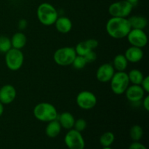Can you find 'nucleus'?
Listing matches in <instances>:
<instances>
[{"label": "nucleus", "instance_id": "14", "mask_svg": "<svg viewBox=\"0 0 149 149\" xmlns=\"http://www.w3.org/2000/svg\"><path fill=\"white\" fill-rule=\"evenodd\" d=\"M125 56L128 62L135 63L142 60L143 57V52L141 48L131 46L125 51Z\"/></svg>", "mask_w": 149, "mask_h": 149}, {"label": "nucleus", "instance_id": "4", "mask_svg": "<svg viewBox=\"0 0 149 149\" xmlns=\"http://www.w3.org/2000/svg\"><path fill=\"white\" fill-rule=\"evenodd\" d=\"M77 56L75 49L71 47H64L59 48L55 52L53 59L58 65L67 66L72 64L74 58Z\"/></svg>", "mask_w": 149, "mask_h": 149}, {"label": "nucleus", "instance_id": "10", "mask_svg": "<svg viewBox=\"0 0 149 149\" xmlns=\"http://www.w3.org/2000/svg\"><path fill=\"white\" fill-rule=\"evenodd\" d=\"M128 42L132 46L137 47H144L148 43L146 33L142 29H132L127 36Z\"/></svg>", "mask_w": 149, "mask_h": 149}, {"label": "nucleus", "instance_id": "22", "mask_svg": "<svg viewBox=\"0 0 149 149\" xmlns=\"http://www.w3.org/2000/svg\"><path fill=\"white\" fill-rule=\"evenodd\" d=\"M130 136L132 141H139L143 136V130L140 125H134L130 130Z\"/></svg>", "mask_w": 149, "mask_h": 149}, {"label": "nucleus", "instance_id": "5", "mask_svg": "<svg viewBox=\"0 0 149 149\" xmlns=\"http://www.w3.org/2000/svg\"><path fill=\"white\" fill-rule=\"evenodd\" d=\"M110 81L112 92L116 95H122L125 93L130 84L128 74L125 71L114 73Z\"/></svg>", "mask_w": 149, "mask_h": 149}, {"label": "nucleus", "instance_id": "26", "mask_svg": "<svg viewBox=\"0 0 149 149\" xmlns=\"http://www.w3.org/2000/svg\"><path fill=\"white\" fill-rule=\"evenodd\" d=\"M87 64L85 59H84V56H81V55H77L76 58H74V61H73L72 64L74 68L76 69H82Z\"/></svg>", "mask_w": 149, "mask_h": 149}, {"label": "nucleus", "instance_id": "20", "mask_svg": "<svg viewBox=\"0 0 149 149\" xmlns=\"http://www.w3.org/2000/svg\"><path fill=\"white\" fill-rule=\"evenodd\" d=\"M128 61L125 58V55L119 54L117 55L113 59V66L117 71H125L127 68Z\"/></svg>", "mask_w": 149, "mask_h": 149}, {"label": "nucleus", "instance_id": "36", "mask_svg": "<svg viewBox=\"0 0 149 149\" xmlns=\"http://www.w3.org/2000/svg\"><path fill=\"white\" fill-rule=\"evenodd\" d=\"M103 149H112V148H111L110 146H107V147H103Z\"/></svg>", "mask_w": 149, "mask_h": 149}, {"label": "nucleus", "instance_id": "1", "mask_svg": "<svg viewBox=\"0 0 149 149\" xmlns=\"http://www.w3.org/2000/svg\"><path fill=\"white\" fill-rule=\"evenodd\" d=\"M106 29L109 36L119 39L127 37L132 28L127 17H112L107 21Z\"/></svg>", "mask_w": 149, "mask_h": 149}, {"label": "nucleus", "instance_id": "17", "mask_svg": "<svg viewBox=\"0 0 149 149\" xmlns=\"http://www.w3.org/2000/svg\"><path fill=\"white\" fill-rule=\"evenodd\" d=\"M61 128L62 127L57 119L49 122L48 125H47L46 129H45L47 136L50 138H56L61 132Z\"/></svg>", "mask_w": 149, "mask_h": 149}, {"label": "nucleus", "instance_id": "16", "mask_svg": "<svg viewBox=\"0 0 149 149\" xmlns=\"http://www.w3.org/2000/svg\"><path fill=\"white\" fill-rule=\"evenodd\" d=\"M58 122H59L61 127L66 130H71L74 127L75 119H74V116L69 112H63L60 114Z\"/></svg>", "mask_w": 149, "mask_h": 149}, {"label": "nucleus", "instance_id": "13", "mask_svg": "<svg viewBox=\"0 0 149 149\" xmlns=\"http://www.w3.org/2000/svg\"><path fill=\"white\" fill-rule=\"evenodd\" d=\"M16 90L11 84H5L0 88V102L7 105L14 101L16 97Z\"/></svg>", "mask_w": 149, "mask_h": 149}, {"label": "nucleus", "instance_id": "19", "mask_svg": "<svg viewBox=\"0 0 149 149\" xmlns=\"http://www.w3.org/2000/svg\"><path fill=\"white\" fill-rule=\"evenodd\" d=\"M11 44L12 47L15 48V49H21L26 45L27 42V39L24 33L22 32H17L15 33L11 38Z\"/></svg>", "mask_w": 149, "mask_h": 149}, {"label": "nucleus", "instance_id": "7", "mask_svg": "<svg viewBox=\"0 0 149 149\" xmlns=\"http://www.w3.org/2000/svg\"><path fill=\"white\" fill-rule=\"evenodd\" d=\"M133 6L126 0L116 1L109 6V13L112 17H127L130 15Z\"/></svg>", "mask_w": 149, "mask_h": 149}, {"label": "nucleus", "instance_id": "15", "mask_svg": "<svg viewBox=\"0 0 149 149\" xmlns=\"http://www.w3.org/2000/svg\"><path fill=\"white\" fill-rule=\"evenodd\" d=\"M55 25L58 31L61 33H68L72 29V23L66 17H58Z\"/></svg>", "mask_w": 149, "mask_h": 149}, {"label": "nucleus", "instance_id": "35", "mask_svg": "<svg viewBox=\"0 0 149 149\" xmlns=\"http://www.w3.org/2000/svg\"><path fill=\"white\" fill-rule=\"evenodd\" d=\"M3 113H4V104L0 102V116L3 114Z\"/></svg>", "mask_w": 149, "mask_h": 149}, {"label": "nucleus", "instance_id": "32", "mask_svg": "<svg viewBox=\"0 0 149 149\" xmlns=\"http://www.w3.org/2000/svg\"><path fill=\"white\" fill-rule=\"evenodd\" d=\"M27 24V20H25V19H21L18 22V28L20 30H23V29H25L26 28Z\"/></svg>", "mask_w": 149, "mask_h": 149}, {"label": "nucleus", "instance_id": "34", "mask_svg": "<svg viewBox=\"0 0 149 149\" xmlns=\"http://www.w3.org/2000/svg\"><path fill=\"white\" fill-rule=\"evenodd\" d=\"M126 1H127L128 2H129L130 4H132V6H134V5H136V4H138L139 0H126Z\"/></svg>", "mask_w": 149, "mask_h": 149}, {"label": "nucleus", "instance_id": "12", "mask_svg": "<svg viewBox=\"0 0 149 149\" xmlns=\"http://www.w3.org/2000/svg\"><path fill=\"white\" fill-rule=\"evenodd\" d=\"M115 73L113 65L110 63H104L100 65L96 72V77L99 81L103 83L111 81Z\"/></svg>", "mask_w": 149, "mask_h": 149}, {"label": "nucleus", "instance_id": "30", "mask_svg": "<svg viewBox=\"0 0 149 149\" xmlns=\"http://www.w3.org/2000/svg\"><path fill=\"white\" fill-rule=\"evenodd\" d=\"M129 149H147L143 144L141 143L138 141H134L129 146Z\"/></svg>", "mask_w": 149, "mask_h": 149}, {"label": "nucleus", "instance_id": "6", "mask_svg": "<svg viewBox=\"0 0 149 149\" xmlns=\"http://www.w3.org/2000/svg\"><path fill=\"white\" fill-rule=\"evenodd\" d=\"M24 56L20 49L13 48L5 53V63L11 71H17L22 67Z\"/></svg>", "mask_w": 149, "mask_h": 149}, {"label": "nucleus", "instance_id": "24", "mask_svg": "<svg viewBox=\"0 0 149 149\" xmlns=\"http://www.w3.org/2000/svg\"><path fill=\"white\" fill-rule=\"evenodd\" d=\"M12 48L11 40L7 36H0V52L6 53Z\"/></svg>", "mask_w": 149, "mask_h": 149}, {"label": "nucleus", "instance_id": "28", "mask_svg": "<svg viewBox=\"0 0 149 149\" xmlns=\"http://www.w3.org/2000/svg\"><path fill=\"white\" fill-rule=\"evenodd\" d=\"M84 59H85L87 63H93L96 60V58H97V55H96L95 52H93V50H91L88 53L86 54L84 56Z\"/></svg>", "mask_w": 149, "mask_h": 149}, {"label": "nucleus", "instance_id": "31", "mask_svg": "<svg viewBox=\"0 0 149 149\" xmlns=\"http://www.w3.org/2000/svg\"><path fill=\"white\" fill-rule=\"evenodd\" d=\"M85 42H87V45H88L89 47H90L92 50L95 49V48L98 46V42L95 39H88V40H86Z\"/></svg>", "mask_w": 149, "mask_h": 149}, {"label": "nucleus", "instance_id": "21", "mask_svg": "<svg viewBox=\"0 0 149 149\" xmlns=\"http://www.w3.org/2000/svg\"><path fill=\"white\" fill-rule=\"evenodd\" d=\"M128 74V78H129L130 82L132 84H138L141 85L143 79L144 78V76L143 73L138 69H132L130 71Z\"/></svg>", "mask_w": 149, "mask_h": 149}, {"label": "nucleus", "instance_id": "33", "mask_svg": "<svg viewBox=\"0 0 149 149\" xmlns=\"http://www.w3.org/2000/svg\"><path fill=\"white\" fill-rule=\"evenodd\" d=\"M143 106L144 109L148 111H149V96L147 95L144 97L143 100Z\"/></svg>", "mask_w": 149, "mask_h": 149}, {"label": "nucleus", "instance_id": "8", "mask_svg": "<svg viewBox=\"0 0 149 149\" xmlns=\"http://www.w3.org/2000/svg\"><path fill=\"white\" fill-rule=\"evenodd\" d=\"M65 146L69 149H84L85 142L81 132L74 129L69 130L64 138Z\"/></svg>", "mask_w": 149, "mask_h": 149}, {"label": "nucleus", "instance_id": "29", "mask_svg": "<svg viewBox=\"0 0 149 149\" xmlns=\"http://www.w3.org/2000/svg\"><path fill=\"white\" fill-rule=\"evenodd\" d=\"M141 86L142 87V88L143 89L144 91H145L146 93H149V77L148 76H146V77H144L142 82H141Z\"/></svg>", "mask_w": 149, "mask_h": 149}, {"label": "nucleus", "instance_id": "2", "mask_svg": "<svg viewBox=\"0 0 149 149\" xmlns=\"http://www.w3.org/2000/svg\"><path fill=\"white\" fill-rule=\"evenodd\" d=\"M33 112L36 119L44 122L55 120L58 116L55 106L49 103H39L35 106Z\"/></svg>", "mask_w": 149, "mask_h": 149}, {"label": "nucleus", "instance_id": "11", "mask_svg": "<svg viewBox=\"0 0 149 149\" xmlns=\"http://www.w3.org/2000/svg\"><path fill=\"white\" fill-rule=\"evenodd\" d=\"M125 93L127 100L132 103H139L145 96L144 90L141 85L138 84H132L131 86H128Z\"/></svg>", "mask_w": 149, "mask_h": 149}, {"label": "nucleus", "instance_id": "18", "mask_svg": "<svg viewBox=\"0 0 149 149\" xmlns=\"http://www.w3.org/2000/svg\"><path fill=\"white\" fill-rule=\"evenodd\" d=\"M127 19L132 29L143 30L148 25V20L143 16L133 15Z\"/></svg>", "mask_w": 149, "mask_h": 149}, {"label": "nucleus", "instance_id": "23", "mask_svg": "<svg viewBox=\"0 0 149 149\" xmlns=\"http://www.w3.org/2000/svg\"><path fill=\"white\" fill-rule=\"evenodd\" d=\"M115 136L113 132H106L103 133L100 138V143L102 146L107 147L111 146L114 142Z\"/></svg>", "mask_w": 149, "mask_h": 149}, {"label": "nucleus", "instance_id": "9", "mask_svg": "<svg viewBox=\"0 0 149 149\" xmlns=\"http://www.w3.org/2000/svg\"><path fill=\"white\" fill-rule=\"evenodd\" d=\"M76 101L79 108L84 110H90L97 104V97L92 92L84 90L79 93Z\"/></svg>", "mask_w": 149, "mask_h": 149}, {"label": "nucleus", "instance_id": "3", "mask_svg": "<svg viewBox=\"0 0 149 149\" xmlns=\"http://www.w3.org/2000/svg\"><path fill=\"white\" fill-rule=\"evenodd\" d=\"M36 14L39 22L45 26L55 24L58 17L56 9L52 4L47 2L42 3L38 7Z\"/></svg>", "mask_w": 149, "mask_h": 149}, {"label": "nucleus", "instance_id": "25", "mask_svg": "<svg viewBox=\"0 0 149 149\" xmlns=\"http://www.w3.org/2000/svg\"><path fill=\"white\" fill-rule=\"evenodd\" d=\"M74 49H75L77 55H81V56H84L86 54L88 53L90 51L92 50V49L89 47V46L87 45V42H86L85 41L79 42V43L76 46V47L74 48Z\"/></svg>", "mask_w": 149, "mask_h": 149}, {"label": "nucleus", "instance_id": "27", "mask_svg": "<svg viewBox=\"0 0 149 149\" xmlns=\"http://www.w3.org/2000/svg\"><path fill=\"white\" fill-rule=\"evenodd\" d=\"M74 130L79 131V132H82L87 127V122L84 119H78L77 120H75L74 125Z\"/></svg>", "mask_w": 149, "mask_h": 149}]
</instances>
